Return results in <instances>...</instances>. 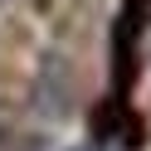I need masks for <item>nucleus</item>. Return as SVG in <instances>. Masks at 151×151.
Listing matches in <instances>:
<instances>
[{"instance_id":"obj_1","label":"nucleus","mask_w":151,"mask_h":151,"mask_svg":"<svg viewBox=\"0 0 151 151\" xmlns=\"http://www.w3.org/2000/svg\"><path fill=\"white\" fill-rule=\"evenodd\" d=\"M68 151H102V146H93V141H88V146H68Z\"/></svg>"},{"instance_id":"obj_2","label":"nucleus","mask_w":151,"mask_h":151,"mask_svg":"<svg viewBox=\"0 0 151 151\" xmlns=\"http://www.w3.org/2000/svg\"><path fill=\"white\" fill-rule=\"evenodd\" d=\"M0 5H5V0H0Z\"/></svg>"}]
</instances>
